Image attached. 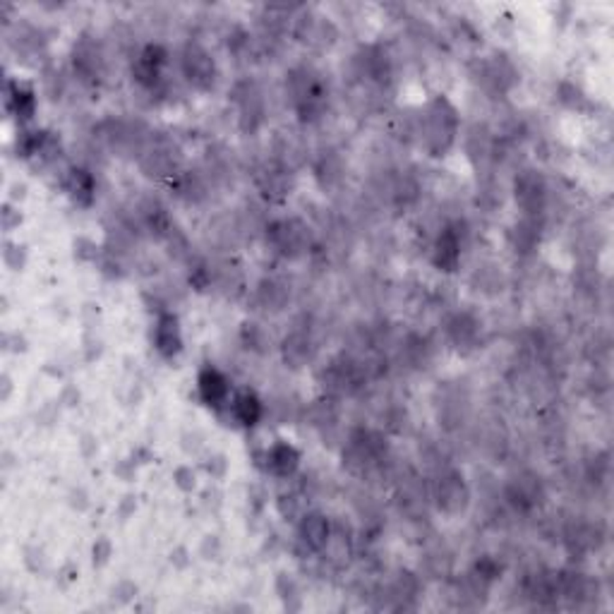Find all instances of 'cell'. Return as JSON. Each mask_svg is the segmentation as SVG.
Wrapping results in <instances>:
<instances>
[{"mask_svg": "<svg viewBox=\"0 0 614 614\" xmlns=\"http://www.w3.org/2000/svg\"><path fill=\"white\" fill-rule=\"evenodd\" d=\"M420 133L432 157H441L451 149L458 133V113L447 96H437L427 106L420 120Z\"/></svg>", "mask_w": 614, "mask_h": 614, "instance_id": "obj_1", "label": "cell"}, {"mask_svg": "<svg viewBox=\"0 0 614 614\" xmlns=\"http://www.w3.org/2000/svg\"><path fill=\"white\" fill-rule=\"evenodd\" d=\"M269 243L284 257H300L310 247V229L300 219L274 221L267 229Z\"/></svg>", "mask_w": 614, "mask_h": 614, "instance_id": "obj_2", "label": "cell"}, {"mask_svg": "<svg viewBox=\"0 0 614 614\" xmlns=\"http://www.w3.org/2000/svg\"><path fill=\"white\" fill-rule=\"evenodd\" d=\"M182 75L198 89H212L216 82V63L212 53L198 41H190L182 51Z\"/></svg>", "mask_w": 614, "mask_h": 614, "instance_id": "obj_3", "label": "cell"}, {"mask_svg": "<svg viewBox=\"0 0 614 614\" xmlns=\"http://www.w3.org/2000/svg\"><path fill=\"white\" fill-rule=\"evenodd\" d=\"M513 198L516 205L526 212V216L537 219L547 205V185L537 171H521L513 181Z\"/></svg>", "mask_w": 614, "mask_h": 614, "instance_id": "obj_4", "label": "cell"}, {"mask_svg": "<svg viewBox=\"0 0 614 614\" xmlns=\"http://www.w3.org/2000/svg\"><path fill=\"white\" fill-rule=\"evenodd\" d=\"M434 499H437V506L441 512L449 513V516L464 513L468 509V502H471V489L465 485L464 475L456 471H447L444 475H440V481L434 485Z\"/></svg>", "mask_w": 614, "mask_h": 614, "instance_id": "obj_5", "label": "cell"}, {"mask_svg": "<svg viewBox=\"0 0 614 614\" xmlns=\"http://www.w3.org/2000/svg\"><path fill=\"white\" fill-rule=\"evenodd\" d=\"M233 101L240 109V127L254 133L264 123V96L254 82H238L233 87Z\"/></svg>", "mask_w": 614, "mask_h": 614, "instance_id": "obj_6", "label": "cell"}, {"mask_svg": "<svg viewBox=\"0 0 614 614\" xmlns=\"http://www.w3.org/2000/svg\"><path fill=\"white\" fill-rule=\"evenodd\" d=\"M362 384V372L358 368V362L348 360V358H341V360H334L322 372V386L324 392L331 396H346L353 394L355 389Z\"/></svg>", "mask_w": 614, "mask_h": 614, "instance_id": "obj_7", "label": "cell"}, {"mask_svg": "<svg viewBox=\"0 0 614 614\" xmlns=\"http://www.w3.org/2000/svg\"><path fill=\"white\" fill-rule=\"evenodd\" d=\"M506 499L519 512H530L543 502V485L533 473H521L506 485Z\"/></svg>", "mask_w": 614, "mask_h": 614, "instance_id": "obj_8", "label": "cell"}, {"mask_svg": "<svg viewBox=\"0 0 614 614\" xmlns=\"http://www.w3.org/2000/svg\"><path fill=\"white\" fill-rule=\"evenodd\" d=\"M166 58H168V53H166L164 46H158V44L144 46L140 51V55H137V61L133 63L134 79L142 87H157L158 82H161V70H164Z\"/></svg>", "mask_w": 614, "mask_h": 614, "instance_id": "obj_9", "label": "cell"}, {"mask_svg": "<svg viewBox=\"0 0 614 614\" xmlns=\"http://www.w3.org/2000/svg\"><path fill=\"white\" fill-rule=\"evenodd\" d=\"M140 164L147 175H171L178 166V151L168 140H158L144 147Z\"/></svg>", "mask_w": 614, "mask_h": 614, "instance_id": "obj_10", "label": "cell"}, {"mask_svg": "<svg viewBox=\"0 0 614 614\" xmlns=\"http://www.w3.org/2000/svg\"><path fill=\"white\" fill-rule=\"evenodd\" d=\"M461 262V236L454 226H447L441 230L432 245V264L440 271H456Z\"/></svg>", "mask_w": 614, "mask_h": 614, "instance_id": "obj_11", "label": "cell"}, {"mask_svg": "<svg viewBox=\"0 0 614 614\" xmlns=\"http://www.w3.org/2000/svg\"><path fill=\"white\" fill-rule=\"evenodd\" d=\"M295 36L310 44V46L329 48L336 41V27L329 20H324V17L305 15L300 17L298 24H295Z\"/></svg>", "mask_w": 614, "mask_h": 614, "instance_id": "obj_12", "label": "cell"}, {"mask_svg": "<svg viewBox=\"0 0 614 614\" xmlns=\"http://www.w3.org/2000/svg\"><path fill=\"white\" fill-rule=\"evenodd\" d=\"M72 65H75V72L82 79H99L103 75V65L106 63H103V53L94 41L89 36H82L75 44V51H72Z\"/></svg>", "mask_w": 614, "mask_h": 614, "instance_id": "obj_13", "label": "cell"}, {"mask_svg": "<svg viewBox=\"0 0 614 614\" xmlns=\"http://www.w3.org/2000/svg\"><path fill=\"white\" fill-rule=\"evenodd\" d=\"M154 346L164 358H175L182 351V334L178 317L174 312H164L158 315L157 329H154Z\"/></svg>", "mask_w": 614, "mask_h": 614, "instance_id": "obj_14", "label": "cell"}, {"mask_svg": "<svg viewBox=\"0 0 614 614\" xmlns=\"http://www.w3.org/2000/svg\"><path fill=\"white\" fill-rule=\"evenodd\" d=\"M198 392L206 406H223L230 396V382L221 370L206 365L198 377Z\"/></svg>", "mask_w": 614, "mask_h": 614, "instance_id": "obj_15", "label": "cell"}, {"mask_svg": "<svg viewBox=\"0 0 614 614\" xmlns=\"http://www.w3.org/2000/svg\"><path fill=\"white\" fill-rule=\"evenodd\" d=\"M264 461H267V471L276 478H288L293 473L298 471L300 465V454L298 449L288 444V441H274L271 447L264 454Z\"/></svg>", "mask_w": 614, "mask_h": 614, "instance_id": "obj_16", "label": "cell"}, {"mask_svg": "<svg viewBox=\"0 0 614 614\" xmlns=\"http://www.w3.org/2000/svg\"><path fill=\"white\" fill-rule=\"evenodd\" d=\"M298 533L300 540H303L310 550L322 552L331 537V523L324 513H305V516L300 519Z\"/></svg>", "mask_w": 614, "mask_h": 614, "instance_id": "obj_17", "label": "cell"}, {"mask_svg": "<svg viewBox=\"0 0 614 614\" xmlns=\"http://www.w3.org/2000/svg\"><path fill=\"white\" fill-rule=\"evenodd\" d=\"M481 77L482 87L492 89V92H506L513 85L516 70L513 65L506 61L505 55H495L481 65Z\"/></svg>", "mask_w": 614, "mask_h": 614, "instance_id": "obj_18", "label": "cell"}, {"mask_svg": "<svg viewBox=\"0 0 614 614\" xmlns=\"http://www.w3.org/2000/svg\"><path fill=\"white\" fill-rule=\"evenodd\" d=\"M447 331H449L451 343L458 348V351H471L478 343V336H481V322L471 315V312H458L449 319L447 324Z\"/></svg>", "mask_w": 614, "mask_h": 614, "instance_id": "obj_19", "label": "cell"}, {"mask_svg": "<svg viewBox=\"0 0 614 614\" xmlns=\"http://www.w3.org/2000/svg\"><path fill=\"white\" fill-rule=\"evenodd\" d=\"M65 192L77 206H89L96 195L94 175L87 168H70L65 175Z\"/></svg>", "mask_w": 614, "mask_h": 614, "instance_id": "obj_20", "label": "cell"}, {"mask_svg": "<svg viewBox=\"0 0 614 614\" xmlns=\"http://www.w3.org/2000/svg\"><path fill=\"white\" fill-rule=\"evenodd\" d=\"M312 355H315V346L305 331H291L284 339V360L291 368H303L312 360Z\"/></svg>", "mask_w": 614, "mask_h": 614, "instance_id": "obj_21", "label": "cell"}, {"mask_svg": "<svg viewBox=\"0 0 614 614\" xmlns=\"http://www.w3.org/2000/svg\"><path fill=\"white\" fill-rule=\"evenodd\" d=\"M262 413H264V406H262L260 396L250 392V389H243L240 394H236L233 399V416L240 425L253 427L262 420Z\"/></svg>", "mask_w": 614, "mask_h": 614, "instance_id": "obj_22", "label": "cell"}, {"mask_svg": "<svg viewBox=\"0 0 614 614\" xmlns=\"http://www.w3.org/2000/svg\"><path fill=\"white\" fill-rule=\"evenodd\" d=\"M291 298L288 293V286L279 279H264L260 286H257V303H260L267 312H281Z\"/></svg>", "mask_w": 614, "mask_h": 614, "instance_id": "obj_23", "label": "cell"}, {"mask_svg": "<svg viewBox=\"0 0 614 614\" xmlns=\"http://www.w3.org/2000/svg\"><path fill=\"white\" fill-rule=\"evenodd\" d=\"M5 96H8V106L12 109L20 120H29L36 110V96L29 87H22L17 82H8V89H5Z\"/></svg>", "mask_w": 614, "mask_h": 614, "instance_id": "obj_24", "label": "cell"}, {"mask_svg": "<svg viewBox=\"0 0 614 614\" xmlns=\"http://www.w3.org/2000/svg\"><path fill=\"white\" fill-rule=\"evenodd\" d=\"M537 240H540V226H537V219H530L526 216L523 221H519L512 230V243L513 250L519 254H530L536 250Z\"/></svg>", "mask_w": 614, "mask_h": 614, "instance_id": "obj_25", "label": "cell"}, {"mask_svg": "<svg viewBox=\"0 0 614 614\" xmlns=\"http://www.w3.org/2000/svg\"><path fill=\"white\" fill-rule=\"evenodd\" d=\"M262 190L267 198H284L288 192V171L286 168H271L262 175Z\"/></svg>", "mask_w": 614, "mask_h": 614, "instance_id": "obj_26", "label": "cell"}, {"mask_svg": "<svg viewBox=\"0 0 614 614\" xmlns=\"http://www.w3.org/2000/svg\"><path fill=\"white\" fill-rule=\"evenodd\" d=\"M317 178H319L324 188L336 185L341 181V158L334 157V154H324L319 166H317Z\"/></svg>", "mask_w": 614, "mask_h": 614, "instance_id": "obj_27", "label": "cell"}, {"mask_svg": "<svg viewBox=\"0 0 614 614\" xmlns=\"http://www.w3.org/2000/svg\"><path fill=\"white\" fill-rule=\"evenodd\" d=\"M175 190H178V198L188 199V202H198L199 198H205V185H202L198 175L192 174L181 175L178 182H175Z\"/></svg>", "mask_w": 614, "mask_h": 614, "instance_id": "obj_28", "label": "cell"}, {"mask_svg": "<svg viewBox=\"0 0 614 614\" xmlns=\"http://www.w3.org/2000/svg\"><path fill=\"white\" fill-rule=\"evenodd\" d=\"M243 343L250 351H257V353H264L269 346V336L264 334L260 324H245L243 327Z\"/></svg>", "mask_w": 614, "mask_h": 614, "instance_id": "obj_29", "label": "cell"}, {"mask_svg": "<svg viewBox=\"0 0 614 614\" xmlns=\"http://www.w3.org/2000/svg\"><path fill=\"white\" fill-rule=\"evenodd\" d=\"M475 574L481 576V578H485L488 583H492L499 576V571H502V567L497 564L492 557H485V560H481L478 564H475V569H473Z\"/></svg>", "mask_w": 614, "mask_h": 614, "instance_id": "obj_30", "label": "cell"}, {"mask_svg": "<svg viewBox=\"0 0 614 614\" xmlns=\"http://www.w3.org/2000/svg\"><path fill=\"white\" fill-rule=\"evenodd\" d=\"M3 257H5V264H8L10 269H15V271H20V269L24 267V257H27V253H24V247H20V245H5V253H3Z\"/></svg>", "mask_w": 614, "mask_h": 614, "instance_id": "obj_31", "label": "cell"}, {"mask_svg": "<svg viewBox=\"0 0 614 614\" xmlns=\"http://www.w3.org/2000/svg\"><path fill=\"white\" fill-rule=\"evenodd\" d=\"M300 499L295 495H284L279 499V512L284 513L286 519H295L298 516Z\"/></svg>", "mask_w": 614, "mask_h": 614, "instance_id": "obj_32", "label": "cell"}, {"mask_svg": "<svg viewBox=\"0 0 614 614\" xmlns=\"http://www.w3.org/2000/svg\"><path fill=\"white\" fill-rule=\"evenodd\" d=\"M20 221H22L20 212H15L10 205L3 206V226H5V230H12L15 226H20Z\"/></svg>", "mask_w": 614, "mask_h": 614, "instance_id": "obj_33", "label": "cell"}, {"mask_svg": "<svg viewBox=\"0 0 614 614\" xmlns=\"http://www.w3.org/2000/svg\"><path fill=\"white\" fill-rule=\"evenodd\" d=\"M175 481H178V488L192 489L195 488V473L190 471V468H178L175 471Z\"/></svg>", "mask_w": 614, "mask_h": 614, "instance_id": "obj_34", "label": "cell"}, {"mask_svg": "<svg viewBox=\"0 0 614 614\" xmlns=\"http://www.w3.org/2000/svg\"><path fill=\"white\" fill-rule=\"evenodd\" d=\"M109 557H110V545L106 543V540H99V543L94 545V561L96 564H103Z\"/></svg>", "mask_w": 614, "mask_h": 614, "instance_id": "obj_35", "label": "cell"}]
</instances>
